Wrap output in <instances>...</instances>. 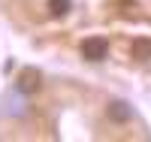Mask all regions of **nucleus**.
Returning a JSON list of instances; mask_svg holds the SVG:
<instances>
[{"instance_id": "obj_1", "label": "nucleus", "mask_w": 151, "mask_h": 142, "mask_svg": "<svg viewBox=\"0 0 151 142\" xmlns=\"http://www.w3.org/2000/svg\"><path fill=\"white\" fill-rule=\"evenodd\" d=\"M106 55H109V43L103 36H91V40L82 43V58L85 61H103Z\"/></svg>"}, {"instance_id": "obj_2", "label": "nucleus", "mask_w": 151, "mask_h": 142, "mask_svg": "<svg viewBox=\"0 0 151 142\" xmlns=\"http://www.w3.org/2000/svg\"><path fill=\"white\" fill-rule=\"evenodd\" d=\"M130 51H133V58H151V40H133Z\"/></svg>"}, {"instance_id": "obj_3", "label": "nucleus", "mask_w": 151, "mask_h": 142, "mask_svg": "<svg viewBox=\"0 0 151 142\" xmlns=\"http://www.w3.org/2000/svg\"><path fill=\"white\" fill-rule=\"evenodd\" d=\"M36 85H40V76H36L33 70H27V73L21 76V91L30 94V91H36Z\"/></svg>"}, {"instance_id": "obj_4", "label": "nucleus", "mask_w": 151, "mask_h": 142, "mask_svg": "<svg viewBox=\"0 0 151 142\" xmlns=\"http://www.w3.org/2000/svg\"><path fill=\"white\" fill-rule=\"evenodd\" d=\"M48 9H52V15H67L70 12V0H48Z\"/></svg>"}]
</instances>
